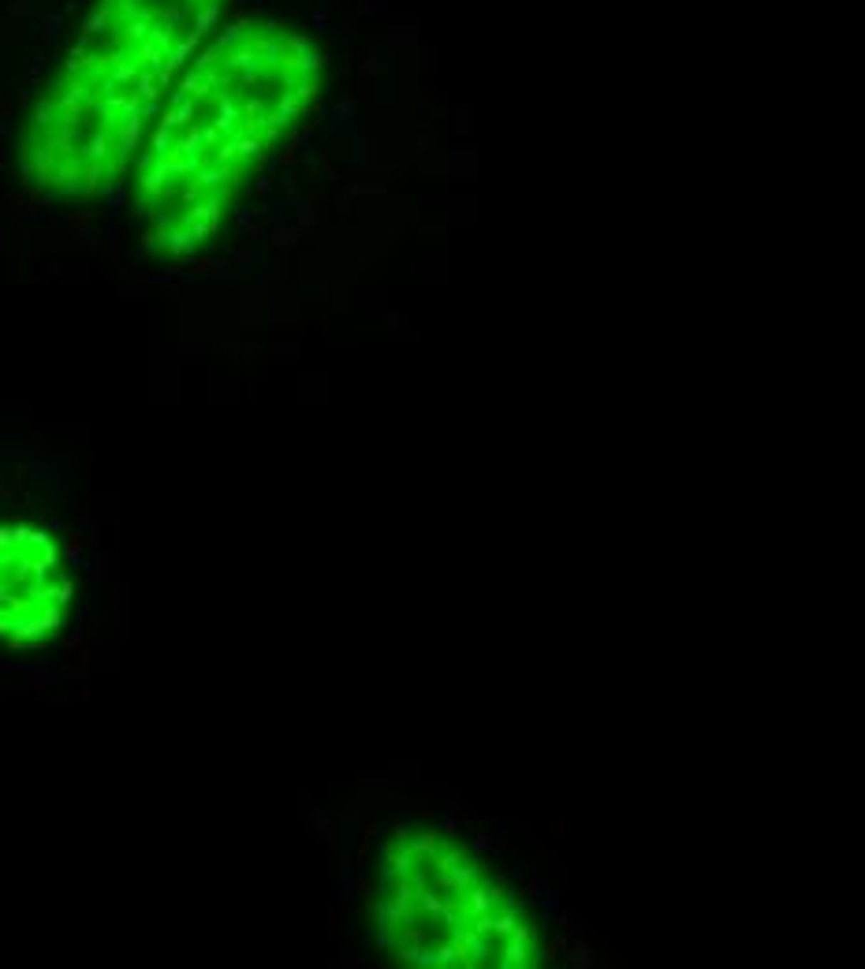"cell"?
Listing matches in <instances>:
<instances>
[{
    "instance_id": "1",
    "label": "cell",
    "mask_w": 865,
    "mask_h": 969,
    "mask_svg": "<svg viewBox=\"0 0 865 969\" xmlns=\"http://www.w3.org/2000/svg\"><path fill=\"white\" fill-rule=\"evenodd\" d=\"M381 943L418 965L522 969L541 940L508 883L444 831L399 824L381 858Z\"/></svg>"
},
{
    "instance_id": "2",
    "label": "cell",
    "mask_w": 865,
    "mask_h": 969,
    "mask_svg": "<svg viewBox=\"0 0 865 969\" xmlns=\"http://www.w3.org/2000/svg\"><path fill=\"white\" fill-rule=\"evenodd\" d=\"M90 97H93L90 82H68V86L56 93V108L63 112V116H78V112L90 105Z\"/></svg>"
},
{
    "instance_id": "3",
    "label": "cell",
    "mask_w": 865,
    "mask_h": 969,
    "mask_svg": "<svg viewBox=\"0 0 865 969\" xmlns=\"http://www.w3.org/2000/svg\"><path fill=\"white\" fill-rule=\"evenodd\" d=\"M213 123L224 130V135H235V130L247 123V116H242V105L235 101L232 93H220V97H217V116H213Z\"/></svg>"
},
{
    "instance_id": "4",
    "label": "cell",
    "mask_w": 865,
    "mask_h": 969,
    "mask_svg": "<svg viewBox=\"0 0 865 969\" xmlns=\"http://www.w3.org/2000/svg\"><path fill=\"white\" fill-rule=\"evenodd\" d=\"M108 15H112V0H97V8L83 19V38H78V45H86L93 34H101V30L108 26Z\"/></svg>"
},
{
    "instance_id": "5",
    "label": "cell",
    "mask_w": 865,
    "mask_h": 969,
    "mask_svg": "<svg viewBox=\"0 0 865 969\" xmlns=\"http://www.w3.org/2000/svg\"><path fill=\"white\" fill-rule=\"evenodd\" d=\"M257 60H261V56H257V48H254V45H235V48H232V53H224V60H220V63H224V68H227V71H235V75H242V71H247V68H254V63H257Z\"/></svg>"
},
{
    "instance_id": "6",
    "label": "cell",
    "mask_w": 865,
    "mask_h": 969,
    "mask_svg": "<svg viewBox=\"0 0 865 969\" xmlns=\"http://www.w3.org/2000/svg\"><path fill=\"white\" fill-rule=\"evenodd\" d=\"M150 30H153V15H150V11H135V15H130V19H127L123 41L138 45V41H145V38H150Z\"/></svg>"
},
{
    "instance_id": "7",
    "label": "cell",
    "mask_w": 865,
    "mask_h": 969,
    "mask_svg": "<svg viewBox=\"0 0 865 969\" xmlns=\"http://www.w3.org/2000/svg\"><path fill=\"white\" fill-rule=\"evenodd\" d=\"M217 15H220V0H205V4H202L198 11H194V19H190V30H198V34L205 38L209 30H213Z\"/></svg>"
},
{
    "instance_id": "8",
    "label": "cell",
    "mask_w": 865,
    "mask_h": 969,
    "mask_svg": "<svg viewBox=\"0 0 865 969\" xmlns=\"http://www.w3.org/2000/svg\"><path fill=\"white\" fill-rule=\"evenodd\" d=\"M130 56L138 60V68H153V71H157V68H160V60H165V48H157L150 38H145V41H138V45H135V53H130Z\"/></svg>"
},
{
    "instance_id": "9",
    "label": "cell",
    "mask_w": 865,
    "mask_h": 969,
    "mask_svg": "<svg viewBox=\"0 0 865 969\" xmlns=\"http://www.w3.org/2000/svg\"><path fill=\"white\" fill-rule=\"evenodd\" d=\"M157 93H160V86H157V71H153V68H142L138 78H135V97H142V101H157Z\"/></svg>"
},
{
    "instance_id": "10",
    "label": "cell",
    "mask_w": 865,
    "mask_h": 969,
    "mask_svg": "<svg viewBox=\"0 0 865 969\" xmlns=\"http://www.w3.org/2000/svg\"><path fill=\"white\" fill-rule=\"evenodd\" d=\"M247 30H250V19H235V23H232V26H227V30H224V34L217 38V48H220V53H224V48H227V45H232V48H235V45L242 41V38H247Z\"/></svg>"
},
{
    "instance_id": "11",
    "label": "cell",
    "mask_w": 865,
    "mask_h": 969,
    "mask_svg": "<svg viewBox=\"0 0 865 969\" xmlns=\"http://www.w3.org/2000/svg\"><path fill=\"white\" fill-rule=\"evenodd\" d=\"M56 123H60V120H56V105L45 97V101L38 105V112H34V127H38V130H53Z\"/></svg>"
},
{
    "instance_id": "12",
    "label": "cell",
    "mask_w": 865,
    "mask_h": 969,
    "mask_svg": "<svg viewBox=\"0 0 865 969\" xmlns=\"http://www.w3.org/2000/svg\"><path fill=\"white\" fill-rule=\"evenodd\" d=\"M198 41H202V34H198V30H190V34H187L183 41H175V45L168 48V53H172V56H175L179 63H183V60H187V56L194 53V48H198Z\"/></svg>"
},
{
    "instance_id": "13",
    "label": "cell",
    "mask_w": 865,
    "mask_h": 969,
    "mask_svg": "<svg viewBox=\"0 0 865 969\" xmlns=\"http://www.w3.org/2000/svg\"><path fill=\"white\" fill-rule=\"evenodd\" d=\"M150 41L157 45V48H172V26H165V23H153V30H150Z\"/></svg>"
},
{
    "instance_id": "14",
    "label": "cell",
    "mask_w": 865,
    "mask_h": 969,
    "mask_svg": "<svg viewBox=\"0 0 865 969\" xmlns=\"http://www.w3.org/2000/svg\"><path fill=\"white\" fill-rule=\"evenodd\" d=\"M93 60H97V56H90V53H86V48H83V45H75V48H71V56H68V71H78V68H90V63H93Z\"/></svg>"
},
{
    "instance_id": "15",
    "label": "cell",
    "mask_w": 865,
    "mask_h": 969,
    "mask_svg": "<svg viewBox=\"0 0 865 969\" xmlns=\"http://www.w3.org/2000/svg\"><path fill=\"white\" fill-rule=\"evenodd\" d=\"M183 23H187V4H175V8L165 11V26L175 30V26H183Z\"/></svg>"
},
{
    "instance_id": "16",
    "label": "cell",
    "mask_w": 865,
    "mask_h": 969,
    "mask_svg": "<svg viewBox=\"0 0 865 969\" xmlns=\"http://www.w3.org/2000/svg\"><path fill=\"white\" fill-rule=\"evenodd\" d=\"M183 4H187V8H202V4H205V0H183Z\"/></svg>"
}]
</instances>
